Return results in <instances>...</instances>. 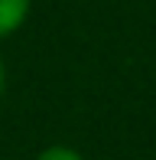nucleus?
Listing matches in <instances>:
<instances>
[{
  "label": "nucleus",
  "mask_w": 156,
  "mask_h": 160,
  "mask_svg": "<svg viewBox=\"0 0 156 160\" xmlns=\"http://www.w3.org/2000/svg\"><path fill=\"white\" fill-rule=\"evenodd\" d=\"M30 3L33 0H0V39L10 33H16L30 17Z\"/></svg>",
  "instance_id": "1"
},
{
  "label": "nucleus",
  "mask_w": 156,
  "mask_h": 160,
  "mask_svg": "<svg viewBox=\"0 0 156 160\" xmlns=\"http://www.w3.org/2000/svg\"><path fill=\"white\" fill-rule=\"evenodd\" d=\"M36 160H81V154H75L72 147H49V150H42Z\"/></svg>",
  "instance_id": "2"
},
{
  "label": "nucleus",
  "mask_w": 156,
  "mask_h": 160,
  "mask_svg": "<svg viewBox=\"0 0 156 160\" xmlns=\"http://www.w3.org/2000/svg\"><path fill=\"white\" fill-rule=\"evenodd\" d=\"M0 92H3V62H0Z\"/></svg>",
  "instance_id": "3"
}]
</instances>
